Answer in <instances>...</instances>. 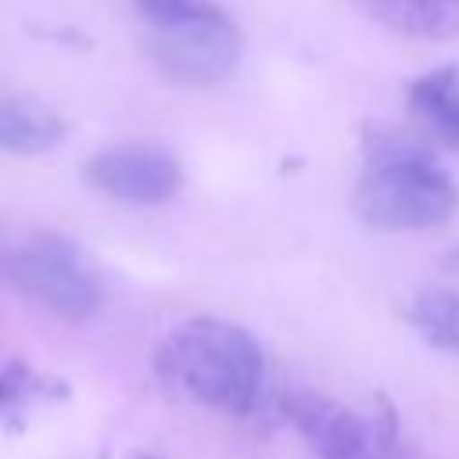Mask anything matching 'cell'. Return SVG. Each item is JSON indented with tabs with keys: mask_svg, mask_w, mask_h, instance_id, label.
<instances>
[{
	"mask_svg": "<svg viewBox=\"0 0 459 459\" xmlns=\"http://www.w3.org/2000/svg\"><path fill=\"white\" fill-rule=\"evenodd\" d=\"M154 377L179 398L222 416H251L265 394V351L240 323L194 316L154 348Z\"/></svg>",
	"mask_w": 459,
	"mask_h": 459,
	"instance_id": "1",
	"label": "cell"
},
{
	"mask_svg": "<svg viewBox=\"0 0 459 459\" xmlns=\"http://www.w3.org/2000/svg\"><path fill=\"white\" fill-rule=\"evenodd\" d=\"M398 126L362 129V172L355 183V212L384 233H423L445 226L459 208L448 169Z\"/></svg>",
	"mask_w": 459,
	"mask_h": 459,
	"instance_id": "2",
	"label": "cell"
},
{
	"mask_svg": "<svg viewBox=\"0 0 459 459\" xmlns=\"http://www.w3.org/2000/svg\"><path fill=\"white\" fill-rule=\"evenodd\" d=\"M143 50L183 86H215L244 57V32L215 0H136Z\"/></svg>",
	"mask_w": 459,
	"mask_h": 459,
	"instance_id": "3",
	"label": "cell"
},
{
	"mask_svg": "<svg viewBox=\"0 0 459 459\" xmlns=\"http://www.w3.org/2000/svg\"><path fill=\"white\" fill-rule=\"evenodd\" d=\"M7 283L61 323H90L104 305V280L86 251L61 233H29L4 258Z\"/></svg>",
	"mask_w": 459,
	"mask_h": 459,
	"instance_id": "4",
	"label": "cell"
},
{
	"mask_svg": "<svg viewBox=\"0 0 459 459\" xmlns=\"http://www.w3.org/2000/svg\"><path fill=\"white\" fill-rule=\"evenodd\" d=\"M82 179L111 201L151 208L179 194L183 165L161 143L129 140V143H111V147L93 151L82 165Z\"/></svg>",
	"mask_w": 459,
	"mask_h": 459,
	"instance_id": "5",
	"label": "cell"
},
{
	"mask_svg": "<svg viewBox=\"0 0 459 459\" xmlns=\"http://www.w3.org/2000/svg\"><path fill=\"white\" fill-rule=\"evenodd\" d=\"M280 409L319 459H366L377 445V427H369L355 409L341 405L330 394L298 387L283 394Z\"/></svg>",
	"mask_w": 459,
	"mask_h": 459,
	"instance_id": "6",
	"label": "cell"
},
{
	"mask_svg": "<svg viewBox=\"0 0 459 459\" xmlns=\"http://www.w3.org/2000/svg\"><path fill=\"white\" fill-rule=\"evenodd\" d=\"M409 115L430 143L459 154V65H441L412 79Z\"/></svg>",
	"mask_w": 459,
	"mask_h": 459,
	"instance_id": "7",
	"label": "cell"
},
{
	"mask_svg": "<svg viewBox=\"0 0 459 459\" xmlns=\"http://www.w3.org/2000/svg\"><path fill=\"white\" fill-rule=\"evenodd\" d=\"M369 22L420 43L459 36V0H351Z\"/></svg>",
	"mask_w": 459,
	"mask_h": 459,
	"instance_id": "8",
	"label": "cell"
},
{
	"mask_svg": "<svg viewBox=\"0 0 459 459\" xmlns=\"http://www.w3.org/2000/svg\"><path fill=\"white\" fill-rule=\"evenodd\" d=\"M65 140V118L32 100V97H4L0 104V147L7 154H47Z\"/></svg>",
	"mask_w": 459,
	"mask_h": 459,
	"instance_id": "9",
	"label": "cell"
},
{
	"mask_svg": "<svg viewBox=\"0 0 459 459\" xmlns=\"http://www.w3.org/2000/svg\"><path fill=\"white\" fill-rule=\"evenodd\" d=\"M405 319L427 344L459 359V290H445V287L416 290L405 305Z\"/></svg>",
	"mask_w": 459,
	"mask_h": 459,
	"instance_id": "10",
	"label": "cell"
},
{
	"mask_svg": "<svg viewBox=\"0 0 459 459\" xmlns=\"http://www.w3.org/2000/svg\"><path fill=\"white\" fill-rule=\"evenodd\" d=\"M65 394V384L39 373L36 366L22 362V359H11L4 366V377H0V402H4V420L14 427L25 412H32L39 402H54Z\"/></svg>",
	"mask_w": 459,
	"mask_h": 459,
	"instance_id": "11",
	"label": "cell"
},
{
	"mask_svg": "<svg viewBox=\"0 0 459 459\" xmlns=\"http://www.w3.org/2000/svg\"><path fill=\"white\" fill-rule=\"evenodd\" d=\"M380 423H384V427L377 430V445L369 448V455H366V459H416V455H409V452L402 448L398 430H394V416L387 412Z\"/></svg>",
	"mask_w": 459,
	"mask_h": 459,
	"instance_id": "12",
	"label": "cell"
},
{
	"mask_svg": "<svg viewBox=\"0 0 459 459\" xmlns=\"http://www.w3.org/2000/svg\"><path fill=\"white\" fill-rule=\"evenodd\" d=\"M445 269H448L452 276H459V244H455V247L445 255Z\"/></svg>",
	"mask_w": 459,
	"mask_h": 459,
	"instance_id": "13",
	"label": "cell"
},
{
	"mask_svg": "<svg viewBox=\"0 0 459 459\" xmlns=\"http://www.w3.org/2000/svg\"><path fill=\"white\" fill-rule=\"evenodd\" d=\"M133 459H161V455H151V452H136Z\"/></svg>",
	"mask_w": 459,
	"mask_h": 459,
	"instance_id": "14",
	"label": "cell"
}]
</instances>
